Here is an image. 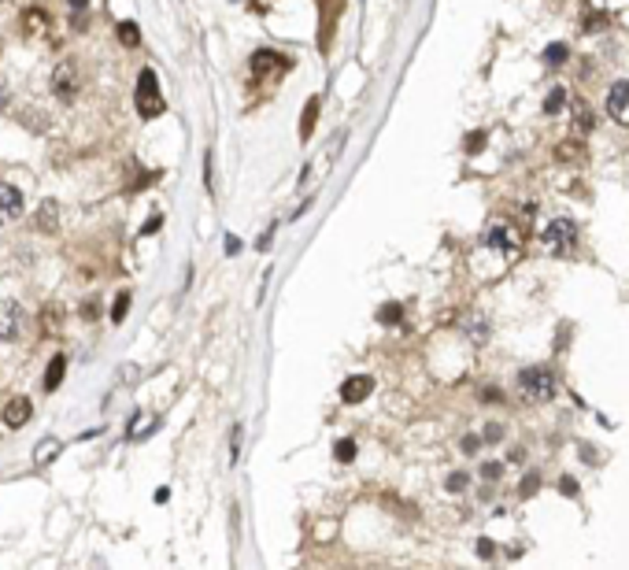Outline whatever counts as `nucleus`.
I'll use <instances>...</instances> for the list:
<instances>
[{
	"instance_id": "obj_25",
	"label": "nucleus",
	"mask_w": 629,
	"mask_h": 570,
	"mask_svg": "<svg viewBox=\"0 0 629 570\" xmlns=\"http://www.w3.org/2000/svg\"><path fill=\"white\" fill-rule=\"evenodd\" d=\"M152 230H160V215H152L148 223H145V230H141V233H152Z\"/></svg>"
},
{
	"instance_id": "obj_22",
	"label": "nucleus",
	"mask_w": 629,
	"mask_h": 570,
	"mask_svg": "<svg viewBox=\"0 0 629 570\" xmlns=\"http://www.w3.org/2000/svg\"><path fill=\"white\" fill-rule=\"evenodd\" d=\"M544 56H548V63H562V60H567V48H562V45H552V48L544 52Z\"/></svg>"
},
{
	"instance_id": "obj_29",
	"label": "nucleus",
	"mask_w": 629,
	"mask_h": 570,
	"mask_svg": "<svg viewBox=\"0 0 629 570\" xmlns=\"http://www.w3.org/2000/svg\"><path fill=\"white\" fill-rule=\"evenodd\" d=\"M0 4H4V0H0Z\"/></svg>"
},
{
	"instance_id": "obj_10",
	"label": "nucleus",
	"mask_w": 629,
	"mask_h": 570,
	"mask_svg": "<svg viewBox=\"0 0 629 570\" xmlns=\"http://www.w3.org/2000/svg\"><path fill=\"white\" fill-rule=\"evenodd\" d=\"M282 67H289V60L278 56V52H270V48H259L252 56V74L256 78H267L270 71H282Z\"/></svg>"
},
{
	"instance_id": "obj_7",
	"label": "nucleus",
	"mask_w": 629,
	"mask_h": 570,
	"mask_svg": "<svg viewBox=\"0 0 629 570\" xmlns=\"http://www.w3.org/2000/svg\"><path fill=\"white\" fill-rule=\"evenodd\" d=\"M607 111H611V119H618L622 126H629V82H614L611 85Z\"/></svg>"
},
{
	"instance_id": "obj_4",
	"label": "nucleus",
	"mask_w": 629,
	"mask_h": 570,
	"mask_svg": "<svg viewBox=\"0 0 629 570\" xmlns=\"http://www.w3.org/2000/svg\"><path fill=\"white\" fill-rule=\"evenodd\" d=\"M541 241H544V249H552V252H567L570 244L578 241V226H574V218H552V223L544 226Z\"/></svg>"
},
{
	"instance_id": "obj_15",
	"label": "nucleus",
	"mask_w": 629,
	"mask_h": 570,
	"mask_svg": "<svg viewBox=\"0 0 629 570\" xmlns=\"http://www.w3.org/2000/svg\"><path fill=\"white\" fill-rule=\"evenodd\" d=\"M56 211H60L56 200H45L41 207H37V226H41V230H56Z\"/></svg>"
},
{
	"instance_id": "obj_9",
	"label": "nucleus",
	"mask_w": 629,
	"mask_h": 570,
	"mask_svg": "<svg viewBox=\"0 0 629 570\" xmlns=\"http://www.w3.org/2000/svg\"><path fill=\"white\" fill-rule=\"evenodd\" d=\"M22 215V193L11 181H0V218H19Z\"/></svg>"
},
{
	"instance_id": "obj_16",
	"label": "nucleus",
	"mask_w": 629,
	"mask_h": 570,
	"mask_svg": "<svg viewBox=\"0 0 629 570\" xmlns=\"http://www.w3.org/2000/svg\"><path fill=\"white\" fill-rule=\"evenodd\" d=\"M115 34H119V41H123L126 48H137V45H141V30H137V22H119V30H115Z\"/></svg>"
},
{
	"instance_id": "obj_20",
	"label": "nucleus",
	"mask_w": 629,
	"mask_h": 570,
	"mask_svg": "<svg viewBox=\"0 0 629 570\" xmlns=\"http://www.w3.org/2000/svg\"><path fill=\"white\" fill-rule=\"evenodd\" d=\"M562 97H567V89H552V93H548V100H544V111H559L562 108Z\"/></svg>"
},
{
	"instance_id": "obj_3",
	"label": "nucleus",
	"mask_w": 629,
	"mask_h": 570,
	"mask_svg": "<svg viewBox=\"0 0 629 570\" xmlns=\"http://www.w3.org/2000/svg\"><path fill=\"white\" fill-rule=\"evenodd\" d=\"M52 93L60 100H74L82 93V67H78V60H60L56 71H52Z\"/></svg>"
},
{
	"instance_id": "obj_6",
	"label": "nucleus",
	"mask_w": 629,
	"mask_h": 570,
	"mask_svg": "<svg viewBox=\"0 0 629 570\" xmlns=\"http://www.w3.org/2000/svg\"><path fill=\"white\" fill-rule=\"evenodd\" d=\"M30 419H34L30 396H11L8 404H4V426H8V430H22Z\"/></svg>"
},
{
	"instance_id": "obj_19",
	"label": "nucleus",
	"mask_w": 629,
	"mask_h": 570,
	"mask_svg": "<svg viewBox=\"0 0 629 570\" xmlns=\"http://www.w3.org/2000/svg\"><path fill=\"white\" fill-rule=\"evenodd\" d=\"M126 311H130V293H119V296H115V304H111V322H115V326L126 319Z\"/></svg>"
},
{
	"instance_id": "obj_1",
	"label": "nucleus",
	"mask_w": 629,
	"mask_h": 570,
	"mask_svg": "<svg viewBox=\"0 0 629 570\" xmlns=\"http://www.w3.org/2000/svg\"><path fill=\"white\" fill-rule=\"evenodd\" d=\"M134 104H137V115L141 119H155L163 111V97H160V78H155L152 67H145L137 74V93H134Z\"/></svg>"
},
{
	"instance_id": "obj_8",
	"label": "nucleus",
	"mask_w": 629,
	"mask_h": 570,
	"mask_svg": "<svg viewBox=\"0 0 629 570\" xmlns=\"http://www.w3.org/2000/svg\"><path fill=\"white\" fill-rule=\"evenodd\" d=\"M371 389H374L371 374H356V378H348L345 385H340V400H345V404H359V400L371 396Z\"/></svg>"
},
{
	"instance_id": "obj_28",
	"label": "nucleus",
	"mask_w": 629,
	"mask_h": 570,
	"mask_svg": "<svg viewBox=\"0 0 629 570\" xmlns=\"http://www.w3.org/2000/svg\"><path fill=\"white\" fill-rule=\"evenodd\" d=\"M85 4H89V0H71V8H74V11H85Z\"/></svg>"
},
{
	"instance_id": "obj_18",
	"label": "nucleus",
	"mask_w": 629,
	"mask_h": 570,
	"mask_svg": "<svg viewBox=\"0 0 629 570\" xmlns=\"http://www.w3.org/2000/svg\"><path fill=\"white\" fill-rule=\"evenodd\" d=\"M333 456H337L340 463H352V459H356V440H352V437H345V440H337V448H333Z\"/></svg>"
},
{
	"instance_id": "obj_11",
	"label": "nucleus",
	"mask_w": 629,
	"mask_h": 570,
	"mask_svg": "<svg viewBox=\"0 0 629 570\" xmlns=\"http://www.w3.org/2000/svg\"><path fill=\"white\" fill-rule=\"evenodd\" d=\"M63 374H67V359H63V356H52V359H48V370H45V389H48V393H52V389H60Z\"/></svg>"
},
{
	"instance_id": "obj_12",
	"label": "nucleus",
	"mask_w": 629,
	"mask_h": 570,
	"mask_svg": "<svg viewBox=\"0 0 629 570\" xmlns=\"http://www.w3.org/2000/svg\"><path fill=\"white\" fill-rule=\"evenodd\" d=\"M60 452H63V445H60V440H56V437H45L41 445L34 448V463H37V466H45V463H52V459H56Z\"/></svg>"
},
{
	"instance_id": "obj_26",
	"label": "nucleus",
	"mask_w": 629,
	"mask_h": 570,
	"mask_svg": "<svg viewBox=\"0 0 629 570\" xmlns=\"http://www.w3.org/2000/svg\"><path fill=\"white\" fill-rule=\"evenodd\" d=\"M481 474H485V478H496V474H500V466H496V463H485Z\"/></svg>"
},
{
	"instance_id": "obj_23",
	"label": "nucleus",
	"mask_w": 629,
	"mask_h": 570,
	"mask_svg": "<svg viewBox=\"0 0 629 570\" xmlns=\"http://www.w3.org/2000/svg\"><path fill=\"white\" fill-rule=\"evenodd\" d=\"M466 482H470L466 474H452V478H448V489H452V492H459V489H466Z\"/></svg>"
},
{
	"instance_id": "obj_17",
	"label": "nucleus",
	"mask_w": 629,
	"mask_h": 570,
	"mask_svg": "<svg viewBox=\"0 0 629 570\" xmlns=\"http://www.w3.org/2000/svg\"><path fill=\"white\" fill-rule=\"evenodd\" d=\"M485 241H489L492 249H504V252L515 249V241H511V233H507V230H489V237H485Z\"/></svg>"
},
{
	"instance_id": "obj_2",
	"label": "nucleus",
	"mask_w": 629,
	"mask_h": 570,
	"mask_svg": "<svg viewBox=\"0 0 629 570\" xmlns=\"http://www.w3.org/2000/svg\"><path fill=\"white\" fill-rule=\"evenodd\" d=\"M518 389L522 396L533 400V404H541V400H552L555 396V374L548 367H530L518 374Z\"/></svg>"
},
{
	"instance_id": "obj_27",
	"label": "nucleus",
	"mask_w": 629,
	"mask_h": 570,
	"mask_svg": "<svg viewBox=\"0 0 629 570\" xmlns=\"http://www.w3.org/2000/svg\"><path fill=\"white\" fill-rule=\"evenodd\" d=\"M500 433H504L500 426H489V430H485V437H489V440H500Z\"/></svg>"
},
{
	"instance_id": "obj_13",
	"label": "nucleus",
	"mask_w": 629,
	"mask_h": 570,
	"mask_svg": "<svg viewBox=\"0 0 629 570\" xmlns=\"http://www.w3.org/2000/svg\"><path fill=\"white\" fill-rule=\"evenodd\" d=\"M314 119H319V97H311V100H307V108H304V115H300V141H307V137H311Z\"/></svg>"
},
{
	"instance_id": "obj_21",
	"label": "nucleus",
	"mask_w": 629,
	"mask_h": 570,
	"mask_svg": "<svg viewBox=\"0 0 629 570\" xmlns=\"http://www.w3.org/2000/svg\"><path fill=\"white\" fill-rule=\"evenodd\" d=\"M241 440H244V430H241V426H233V437H230L233 452H230V459H237V456H241Z\"/></svg>"
},
{
	"instance_id": "obj_14",
	"label": "nucleus",
	"mask_w": 629,
	"mask_h": 570,
	"mask_svg": "<svg viewBox=\"0 0 629 570\" xmlns=\"http://www.w3.org/2000/svg\"><path fill=\"white\" fill-rule=\"evenodd\" d=\"M22 26H26V34H41L45 26H48V19H45V11H41V8H26Z\"/></svg>"
},
{
	"instance_id": "obj_5",
	"label": "nucleus",
	"mask_w": 629,
	"mask_h": 570,
	"mask_svg": "<svg viewBox=\"0 0 629 570\" xmlns=\"http://www.w3.org/2000/svg\"><path fill=\"white\" fill-rule=\"evenodd\" d=\"M26 326V311L15 300H4L0 304V341H19Z\"/></svg>"
},
{
	"instance_id": "obj_24",
	"label": "nucleus",
	"mask_w": 629,
	"mask_h": 570,
	"mask_svg": "<svg viewBox=\"0 0 629 570\" xmlns=\"http://www.w3.org/2000/svg\"><path fill=\"white\" fill-rule=\"evenodd\" d=\"M382 319H385V322H396V319H400V307H385Z\"/></svg>"
}]
</instances>
